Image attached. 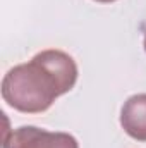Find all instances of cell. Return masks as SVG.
Returning a JSON list of instances; mask_svg holds the SVG:
<instances>
[{
  "label": "cell",
  "mask_w": 146,
  "mask_h": 148,
  "mask_svg": "<svg viewBox=\"0 0 146 148\" xmlns=\"http://www.w3.org/2000/svg\"><path fill=\"white\" fill-rule=\"evenodd\" d=\"M145 52H146V33H145Z\"/></svg>",
  "instance_id": "obj_5"
},
{
  "label": "cell",
  "mask_w": 146,
  "mask_h": 148,
  "mask_svg": "<svg viewBox=\"0 0 146 148\" xmlns=\"http://www.w3.org/2000/svg\"><path fill=\"white\" fill-rule=\"evenodd\" d=\"M2 148H79V143L69 133L21 126L3 134Z\"/></svg>",
  "instance_id": "obj_2"
},
{
  "label": "cell",
  "mask_w": 146,
  "mask_h": 148,
  "mask_svg": "<svg viewBox=\"0 0 146 148\" xmlns=\"http://www.w3.org/2000/svg\"><path fill=\"white\" fill-rule=\"evenodd\" d=\"M77 64L62 50L48 48L29 62L9 69L2 79V98L14 110L41 114L77 83Z\"/></svg>",
  "instance_id": "obj_1"
},
{
  "label": "cell",
  "mask_w": 146,
  "mask_h": 148,
  "mask_svg": "<svg viewBox=\"0 0 146 148\" xmlns=\"http://www.w3.org/2000/svg\"><path fill=\"white\" fill-rule=\"evenodd\" d=\"M120 126L127 136L136 141H146V93L129 97L120 110Z\"/></svg>",
  "instance_id": "obj_3"
},
{
  "label": "cell",
  "mask_w": 146,
  "mask_h": 148,
  "mask_svg": "<svg viewBox=\"0 0 146 148\" xmlns=\"http://www.w3.org/2000/svg\"><path fill=\"white\" fill-rule=\"evenodd\" d=\"M98 3H112V2H117V0H95Z\"/></svg>",
  "instance_id": "obj_4"
}]
</instances>
